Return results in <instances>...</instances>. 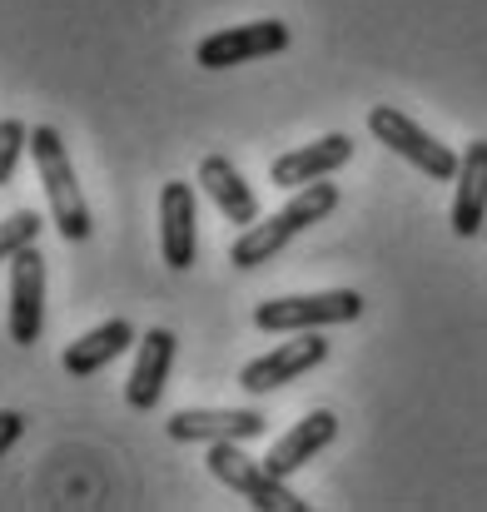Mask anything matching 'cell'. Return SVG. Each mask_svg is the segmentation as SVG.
I'll list each match as a JSON object with an SVG mask.
<instances>
[{
	"instance_id": "obj_8",
	"label": "cell",
	"mask_w": 487,
	"mask_h": 512,
	"mask_svg": "<svg viewBox=\"0 0 487 512\" xmlns=\"http://www.w3.org/2000/svg\"><path fill=\"white\" fill-rule=\"evenodd\" d=\"M164 428L174 443H249L269 433V418L259 408H179Z\"/></svg>"
},
{
	"instance_id": "obj_13",
	"label": "cell",
	"mask_w": 487,
	"mask_h": 512,
	"mask_svg": "<svg viewBox=\"0 0 487 512\" xmlns=\"http://www.w3.org/2000/svg\"><path fill=\"white\" fill-rule=\"evenodd\" d=\"M338 438V418L328 413V408H314V413H304L274 448H269V458H264V468L269 473H279V478H294L299 468H309V458H319L328 443Z\"/></svg>"
},
{
	"instance_id": "obj_17",
	"label": "cell",
	"mask_w": 487,
	"mask_h": 512,
	"mask_svg": "<svg viewBox=\"0 0 487 512\" xmlns=\"http://www.w3.org/2000/svg\"><path fill=\"white\" fill-rule=\"evenodd\" d=\"M40 229H45V219H40L35 209H15V214H5V219H0V264L15 259L20 249H30V244L40 239Z\"/></svg>"
},
{
	"instance_id": "obj_7",
	"label": "cell",
	"mask_w": 487,
	"mask_h": 512,
	"mask_svg": "<svg viewBox=\"0 0 487 512\" xmlns=\"http://www.w3.org/2000/svg\"><path fill=\"white\" fill-rule=\"evenodd\" d=\"M324 358H328V339L319 329H304L294 343H279V348H269L264 358L244 363V368H239V388L254 393V398H264V393H274V388L304 378V373L319 368Z\"/></svg>"
},
{
	"instance_id": "obj_18",
	"label": "cell",
	"mask_w": 487,
	"mask_h": 512,
	"mask_svg": "<svg viewBox=\"0 0 487 512\" xmlns=\"http://www.w3.org/2000/svg\"><path fill=\"white\" fill-rule=\"evenodd\" d=\"M30 150V125L25 120H0V189L15 179V170H20V155Z\"/></svg>"
},
{
	"instance_id": "obj_1",
	"label": "cell",
	"mask_w": 487,
	"mask_h": 512,
	"mask_svg": "<svg viewBox=\"0 0 487 512\" xmlns=\"http://www.w3.org/2000/svg\"><path fill=\"white\" fill-rule=\"evenodd\" d=\"M333 209H338V184L314 179V184L294 189V199H289L284 209H274L269 219H259V224H249V229H239V239L229 244V264H234V269H259V264H269L289 239H299L309 224L328 219Z\"/></svg>"
},
{
	"instance_id": "obj_11",
	"label": "cell",
	"mask_w": 487,
	"mask_h": 512,
	"mask_svg": "<svg viewBox=\"0 0 487 512\" xmlns=\"http://www.w3.org/2000/svg\"><path fill=\"white\" fill-rule=\"evenodd\" d=\"M199 184H204V194L214 199V209H219L234 229L259 224V194L249 189V179L239 174V165H234L229 155H204V160H199Z\"/></svg>"
},
{
	"instance_id": "obj_5",
	"label": "cell",
	"mask_w": 487,
	"mask_h": 512,
	"mask_svg": "<svg viewBox=\"0 0 487 512\" xmlns=\"http://www.w3.org/2000/svg\"><path fill=\"white\" fill-rule=\"evenodd\" d=\"M363 314V294L353 289H324V294H289V299H264L254 309V324L264 334H304L328 324H353Z\"/></svg>"
},
{
	"instance_id": "obj_14",
	"label": "cell",
	"mask_w": 487,
	"mask_h": 512,
	"mask_svg": "<svg viewBox=\"0 0 487 512\" xmlns=\"http://www.w3.org/2000/svg\"><path fill=\"white\" fill-rule=\"evenodd\" d=\"M458 194H453V234L478 239L487 229V140H473L458 165Z\"/></svg>"
},
{
	"instance_id": "obj_3",
	"label": "cell",
	"mask_w": 487,
	"mask_h": 512,
	"mask_svg": "<svg viewBox=\"0 0 487 512\" xmlns=\"http://www.w3.org/2000/svg\"><path fill=\"white\" fill-rule=\"evenodd\" d=\"M209 473L259 512H309V503L289 488V478L254 463L239 443H209Z\"/></svg>"
},
{
	"instance_id": "obj_15",
	"label": "cell",
	"mask_w": 487,
	"mask_h": 512,
	"mask_svg": "<svg viewBox=\"0 0 487 512\" xmlns=\"http://www.w3.org/2000/svg\"><path fill=\"white\" fill-rule=\"evenodd\" d=\"M169 363H174V334L169 329H150L140 339V358H135V373L125 383V403L135 413H150L164 393V378H169Z\"/></svg>"
},
{
	"instance_id": "obj_20",
	"label": "cell",
	"mask_w": 487,
	"mask_h": 512,
	"mask_svg": "<svg viewBox=\"0 0 487 512\" xmlns=\"http://www.w3.org/2000/svg\"><path fill=\"white\" fill-rule=\"evenodd\" d=\"M483 239H487V229H483Z\"/></svg>"
},
{
	"instance_id": "obj_19",
	"label": "cell",
	"mask_w": 487,
	"mask_h": 512,
	"mask_svg": "<svg viewBox=\"0 0 487 512\" xmlns=\"http://www.w3.org/2000/svg\"><path fill=\"white\" fill-rule=\"evenodd\" d=\"M25 438V413H15V408H0V458L15 448Z\"/></svg>"
},
{
	"instance_id": "obj_10",
	"label": "cell",
	"mask_w": 487,
	"mask_h": 512,
	"mask_svg": "<svg viewBox=\"0 0 487 512\" xmlns=\"http://www.w3.org/2000/svg\"><path fill=\"white\" fill-rule=\"evenodd\" d=\"M199 209H194V184L169 179L160 189V254L169 269H189L199 259Z\"/></svg>"
},
{
	"instance_id": "obj_4",
	"label": "cell",
	"mask_w": 487,
	"mask_h": 512,
	"mask_svg": "<svg viewBox=\"0 0 487 512\" xmlns=\"http://www.w3.org/2000/svg\"><path fill=\"white\" fill-rule=\"evenodd\" d=\"M368 130H373L378 145H388L398 160H408L413 170H423L428 179H438V184L458 179L463 155H453L443 140H433V135H428L418 120H408L398 105H373V110H368Z\"/></svg>"
},
{
	"instance_id": "obj_2",
	"label": "cell",
	"mask_w": 487,
	"mask_h": 512,
	"mask_svg": "<svg viewBox=\"0 0 487 512\" xmlns=\"http://www.w3.org/2000/svg\"><path fill=\"white\" fill-rule=\"evenodd\" d=\"M30 160L40 165V179H45V194H50V209H55V229L65 244H85L95 219H90V204L75 184V170H70V150L60 140L55 125H35L30 130Z\"/></svg>"
},
{
	"instance_id": "obj_9",
	"label": "cell",
	"mask_w": 487,
	"mask_h": 512,
	"mask_svg": "<svg viewBox=\"0 0 487 512\" xmlns=\"http://www.w3.org/2000/svg\"><path fill=\"white\" fill-rule=\"evenodd\" d=\"M45 329V254L30 244L10 259V339L35 348Z\"/></svg>"
},
{
	"instance_id": "obj_6",
	"label": "cell",
	"mask_w": 487,
	"mask_h": 512,
	"mask_svg": "<svg viewBox=\"0 0 487 512\" xmlns=\"http://www.w3.org/2000/svg\"><path fill=\"white\" fill-rule=\"evenodd\" d=\"M279 50H289V25L284 20H249V25H229V30L204 35L194 45V65L229 70V65H249V60H264Z\"/></svg>"
},
{
	"instance_id": "obj_12",
	"label": "cell",
	"mask_w": 487,
	"mask_h": 512,
	"mask_svg": "<svg viewBox=\"0 0 487 512\" xmlns=\"http://www.w3.org/2000/svg\"><path fill=\"white\" fill-rule=\"evenodd\" d=\"M348 160H353V140H348V135H324V140H314V145H299V150L279 155V160L269 165V179H274L279 189H304V184H314V179H328L333 170H343Z\"/></svg>"
},
{
	"instance_id": "obj_16",
	"label": "cell",
	"mask_w": 487,
	"mask_h": 512,
	"mask_svg": "<svg viewBox=\"0 0 487 512\" xmlns=\"http://www.w3.org/2000/svg\"><path fill=\"white\" fill-rule=\"evenodd\" d=\"M135 343V324L130 319H110V324H100V329H90V334H80V339L65 348V373L70 378H90V373H100L105 363H115L125 348Z\"/></svg>"
}]
</instances>
